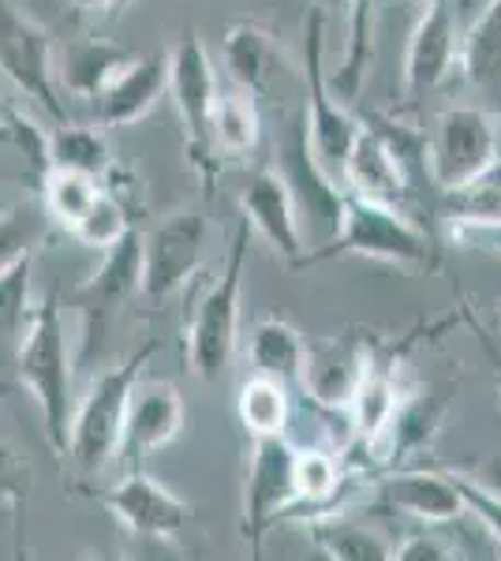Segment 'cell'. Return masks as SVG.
Wrapping results in <instances>:
<instances>
[{"label": "cell", "instance_id": "cell-1", "mask_svg": "<svg viewBox=\"0 0 501 561\" xmlns=\"http://www.w3.org/2000/svg\"><path fill=\"white\" fill-rule=\"evenodd\" d=\"M15 370L20 382L31 389L45 420V438L53 454L68 457V427H71V352L68 333H64L60 296H42L38 307H31L20 348H15Z\"/></svg>", "mask_w": 501, "mask_h": 561}, {"label": "cell", "instance_id": "cell-2", "mask_svg": "<svg viewBox=\"0 0 501 561\" xmlns=\"http://www.w3.org/2000/svg\"><path fill=\"white\" fill-rule=\"evenodd\" d=\"M158 352V337L143 341L124 364L109 367L105 375H98L90 382L87 397L79 401V409L71 412V427H68V457L79 465L83 476H98L109 460L121 449V431H124V415L127 401H132V389L139 386L143 370Z\"/></svg>", "mask_w": 501, "mask_h": 561}, {"label": "cell", "instance_id": "cell-3", "mask_svg": "<svg viewBox=\"0 0 501 561\" xmlns=\"http://www.w3.org/2000/svg\"><path fill=\"white\" fill-rule=\"evenodd\" d=\"M243 270H248V221H240L236 237L229 243L221 274L209 280L203 300L195 304L187 322V364L203 382L225 375L232 352L236 333H240V288Z\"/></svg>", "mask_w": 501, "mask_h": 561}, {"label": "cell", "instance_id": "cell-4", "mask_svg": "<svg viewBox=\"0 0 501 561\" xmlns=\"http://www.w3.org/2000/svg\"><path fill=\"white\" fill-rule=\"evenodd\" d=\"M277 173L288 184V195L296 203L299 232L304 243L326 251L333 248L337 232H341V214H344V192L337 187V176L322 169V161L315 158L311 139H307V121L304 108L285 124L277 139Z\"/></svg>", "mask_w": 501, "mask_h": 561}, {"label": "cell", "instance_id": "cell-5", "mask_svg": "<svg viewBox=\"0 0 501 561\" xmlns=\"http://www.w3.org/2000/svg\"><path fill=\"white\" fill-rule=\"evenodd\" d=\"M169 94L187 131V158L198 169L203 184L209 187L217 176V150H214V105H217V71L209 60L203 38L195 31L180 34L169 49Z\"/></svg>", "mask_w": 501, "mask_h": 561}, {"label": "cell", "instance_id": "cell-6", "mask_svg": "<svg viewBox=\"0 0 501 561\" xmlns=\"http://www.w3.org/2000/svg\"><path fill=\"white\" fill-rule=\"evenodd\" d=\"M333 248L344 251V255L397 262V266L415 270H426L434 262V243L415 221H408L397 206L352 192H344L341 232H337Z\"/></svg>", "mask_w": 501, "mask_h": 561}, {"label": "cell", "instance_id": "cell-7", "mask_svg": "<svg viewBox=\"0 0 501 561\" xmlns=\"http://www.w3.org/2000/svg\"><path fill=\"white\" fill-rule=\"evenodd\" d=\"M326 76H330V68H326V8H315L304 26V83H307L304 121H307V139H311L315 158L322 161V169L330 176H341V165L349 158V147L355 131H360V124L333 98Z\"/></svg>", "mask_w": 501, "mask_h": 561}, {"label": "cell", "instance_id": "cell-8", "mask_svg": "<svg viewBox=\"0 0 501 561\" xmlns=\"http://www.w3.org/2000/svg\"><path fill=\"white\" fill-rule=\"evenodd\" d=\"M0 71L4 79L31 98L53 124L68 121V105L53 76V42L49 31L26 20L12 0H0Z\"/></svg>", "mask_w": 501, "mask_h": 561}, {"label": "cell", "instance_id": "cell-9", "mask_svg": "<svg viewBox=\"0 0 501 561\" xmlns=\"http://www.w3.org/2000/svg\"><path fill=\"white\" fill-rule=\"evenodd\" d=\"M296 505V446L288 434L251 438V465L243 479V539L251 558L262 554V539L273 520Z\"/></svg>", "mask_w": 501, "mask_h": 561}, {"label": "cell", "instance_id": "cell-10", "mask_svg": "<svg viewBox=\"0 0 501 561\" xmlns=\"http://www.w3.org/2000/svg\"><path fill=\"white\" fill-rule=\"evenodd\" d=\"M209 225L203 214L177 210L161 217L153 229L143 232V288L150 304L169 300L172 293L198 274V262L206 251Z\"/></svg>", "mask_w": 501, "mask_h": 561}, {"label": "cell", "instance_id": "cell-11", "mask_svg": "<svg viewBox=\"0 0 501 561\" xmlns=\"http://www.w3.org/2000/svg\"><path fill=\"white\" fill-rule=\"evenodd\" d=\"M498 158V128L494 116L479 105H453L434 121V135L426 142V165L431 180L449 192L487 169Z\"/></svg>", "mask_w": 501, "mask_h": 561}, {"label": "cell", "instance_id": "cell-12", "mask_svg": "<svg viewBox=\"0 0 501 561\" xmlns=\"http://www.w3.org/2000/svg\"><path fill=\"white\" fill-rule=\"evenodd\" d=\"M116 517L121 528H127L139 539H180L191 524V505L177 497L166 483L150 479L143 468H132L124 479H116L109 491L94 494Z\"/></svg>", "mask_w": 501, "mask_h": 561}, {"label": "cell", "instance_id": "cell-13", "mask_svg": "<svg viewBox=\"0 0 501 561\" xmlns=\"http://www.w3.org/2000/svg\"><path fill=\"white\" fill-rule=\"evenodd\" d=\"M143 288V229L132 225L113 248L102 251V266L76 288V304L87 319V341L102 337L109 314Z\"/></svg>", "mask_w": 501, "mask_h": 561}, {"label": "cell", "instance_id": "cell-14", "mask_svg": "<svg viewBox=\"0 0 501 561\" xmlns=\"http://www.w3.org/2000/svg\"><path fill=\"white\" fill-rule=\"evenodd\" d=\"M460 53V23L453 12V0H431L423 4L412 38L405 53V94L419 102L431 90H439L449 71L457 68Z\"/></svg>", "mask_w": 501, "mask_h": 561}, {"label": "cell", "instance_id": "cell-15", "mask_svg": "<svg viewBox=\"0 0 501 561\" xmlns=\"http://www.w3.org/2000/svg\"><path fill=\"white\" fill-rule=\"evenodd\" d=\"M243 221L273 248V255L299 266L304 262V232H299L296 203L277 169H254L240 192Z\"/></svg>", "mask_w": 501, "mask_h": 561}, {"label": "cell", "instance_id": "cell-16", "mask_svg": "<svg viewBox=\"0 0 501 561\" xmlns=\"http://www.w3.org/2000/svg\"><path fill=\"white\" fill-rule=\"evenodd\" d=\"M184 420H187V412H184V401H180L177 386H169V382L135 386L132 401H127L121 449H116V454H124V460H132V465L139 468L153 449H166L169 442L180 438Z\"/></svg>", "mask_w": 501, "mask_h": 561}, {"label": "cell", "instance_id": "cell-17", "mask_svg": "<svg viewBox=\"0 0 501 561\" xmlns=\"http://www.w3.org/2000/svg\"><path fill=\"white\" fill-rule=\"evenodd\" d=\"M367 359H371L367 345L355 337L307 341L304 370H299V389H304L307 401H315V404H326V409H349Z\"/></svg>", "mask_w": 501, "mask_h": 561}, {"label": "cell", "instance_id": "cell-18", "mask_svg": "<svg viewBox=\"0 0 501 561\" xmlns=\"http://www.w3.org/2000/svg\"><path fill=\"white\" fill-rule=\"evenodd\" d=\"M169 94V49L135 57L121 76L94 98V124L102 128H127L139 124L153 105Z\"/></svg>", "mask_w": 501, "mask_h": 561}, {"label": "cell", "instance_id": "cell-19", "mask_svg": "<svg viewBox=\"0 0 501 561\" xmlns=\"http://www.w3.org/2000/svg\"><path fill=\"white\" fill-rule=\"evenodd\" d=\"M382 497L397 513L426 524V528H442V524L464 517V497L457 483L439 468H394L382 479Z\"/></svg>", "mask_w": 501, "mask_h": 561}, {"label": "cell", "instance_id": "cell-20", "mask_svg": "<svg viewBox=\"0 0 501 561\" xmlns=\"http://www.w3.org/2000/svg\"><path fill=\"white\" fill-rule=\"evenodd\" d=\"M135 53L105 38H79L53 60V76L64 98H79V102H94L102 90L113 83L121 71L132 65Z\"/></svg>", "mask_w": 501, "mask_h": 561}, {"label": "cell", "instance_id": "cell-21", "mask_svg": "<svg viewBox=\"0 0 501 561\" xmlns=\"http://www.w3.org/2000/svg\"><path fill=\"white\" fill-rule=\"evenodd\" d=\"M341 180L349 184L352 195H363V198H375V203H400L405 195H412L408 187L405 173L394 161V153L386 150V142L378 139V131L371 124H363L355 131L352 147H349V158L341 165Z\"/></svg>", "mask_w": 501, "mask_h": 561}, {"label": "cell", "instance_id": "cell-22", "mask_svg": "<svg viewBox=\"0 0 501 561\" xmlns=\"http://www.w3.org/2000/svg\"><path fill=\"white\" fill-rule=\"evenodd\" d=\"M445 420V397L434 389H415V393H400L397 409L389 415L386 431L375 442V449L386 460H405L415 457L423 449H431V442L439 438V427Z\"/></svg>", "mask_w": 501, "mask_h": 561}, {"label": "cell", "instance_id": "cell-23", "mask_svg": "<svg viewBox=\"0 0 501 561\" xmlns=\"http://www.w3.org/2000/svg\"><path fill=\"white\" fill-rule=\"evenodd\" d=\"M457 68L479 98L501 108V0H487L476 23L460 34Z\"/></svg>", "mask_w": 501, "mask_h": 561}, {"label": "cell", "instance_id": "cell-24", "mask_svg": "<svg viewBox=\"0 0 501 561\" xmlns=\"http://www.w3.org/2000/svg\"><path fill=\"white\" fill-rule=\"evenodd\" d=\"M221 60L236 79V87L248 94H266L273 76L281 71V53L273 34L259 23H232L221 38Z\"/></svg>", "mask_w": 501, "mask_h": 561}, {"label": "cell", "instance_id": "cell-25", "mask_svg": "<svg viewBox=\"0 0 501 561\" xmlns=\"http://www.w3.org/2000/svg\"><path fill=\"white\" fill-rule=\"evenodd\" d=\"M397 397H400V389L394 382V370L386 364H378V359H367V367H363V375H360V386H355V393L349 401L352 434L360 446L375 449V442L382 438L389 415L397 409Z\"/></svg>", "mask_w": 501, "mask_h": 561}, {"label": "cell", "instance_id": "cell-26", "mask_svg": "<svg viewBox=\"0 0 501 561\" xmlns=\"http://www.w3.org/2000/svg\"><path fill=\"white\" fill-rule=\"evenodd\" d=\"M304 333L285 319H262L248 337V359L259 375L281 378L285 386H299V370H304Z\"/></svg>", "mask_w": 501, "mask_h": 561}, {"label": "cell", "instance_id": "cell-27", "mask_svg": "<svg viewBox=\"0 0 501 561\" xmlns=\"http://www.w3.org/2000/svg\"><path fill=\"white\" fill-rule=\"evenodd\" d=\"M344 12H349V49H344L341 68L330 71V90L337 102H355L367 79L371 57H375V0H344Z\"/></svg>", "mask_w": 501, "mask_h": 561}, {"label": "cell", "instance_id": "cell-28", "mask_svg": "<svg viewBox=\"0 0 501 561\" xmlns=\"http://www.w3.org/2000/svg\"><path fill=\"white\" fill-rule=\"evenodd\" d=\"M262 139V116L248 90H221L214 105V150L217 158H248Z\"/></svg>", "mask_w": 501, "mask_h": 561}, {"label": "cell", "instance_id": "cell-29", "mask_svg": "<svg viewBox=\"0 0 501 561\" xmlns=\"http://www.w3.org/2000/svg\"><path fill=\"white\" fill-rule=\"evenodd\" d=\"M113 161L109 139L102 124H79V121H57L49 131V169H71V173L102 176Z\"/></svg>", "mask_w": 501, "mask_h": 561}, {"label": "cell", "instance_id": "cell-30", "mask_svg": "<svg viewBox=\"0 0 501 561\" xmlns=\"http://www.w3.org/2000/svg\"><path fill=\"white\" fill-rule=\"evenodd\" d=\"M236 412H240V423L248 427L251 438H262V434H288V423H293V397H288V386L281 378L270 375H254L240 386V397H236Z\"/></svg>", "mask_w": 501, "mask_h": 561}, {"label": "cell", "instance_id": "cell-31", "mask_svg": "<svg viewBox=\"0 0 501 561\" xmlns=\"http://www.w3.org/2000/svg\"><path fill=\"white\" fill-rule=\"evenodd\" d=\"M307 536L326 558L333 561H389L394 550L389 542L371 531L367 524H355V520H344L337 513H322L307 524Z\"/></svg>", "mask_w": 501, "mask_h": 561}, {"label": "cell", "instance_id": "cell-32", "mask_svg": "<svg viewBox=\"0 0 501 561\" xmlns=\"http://www.w3.org/2000/svg\"><path fill=\"white\" fill-rule=\"evenodd\" d=\"M53 232V217L45 214L42 198H23L0 214V274L20 259H34Z\"/></svg>", "mask_w": 501, "mask_h": 561}, {"label": "cell", "instance_id": "cell-33", "mask_svg": "<svg viewBox=\"0 0 501 561\" xmlns=\"http://www.w3.org/2000/svg\"><path fill=\"white\" fill-rule=\"evenodd\" d=\"M445 210L457 225H494L501 221V158L445 192Z\"/></svg>", "mask_w": 501, "mask_h": 561}, {"label": "cell", "instance_id": "cell-34", "mask_svg": "<svg viewBox=\"0 0 501 561\" xmlns=\"http://www.w3.org/2000/svg\"><path fill=\"white\" fill-rule=\"evenodd\" d=\"M102 192V180L87 173H71V169H49L38 187L45 214L53 217V225L71 232V225L87 214V206L94 203Z\"/></svg>", "mask_w": 501, "mask_h": 561}, {"label": "cell", "instance_id": "cell-35", "mask_svg": "<svg viewBox=\"0 0 501 561\" xmlns=\"http://www.w3.org/2000/svg\"><path fill=\"white\" fill-rule=\"evenodd\" d=\"M132 217H127V210L121 203H116L113 195L105 192H98L94 203L87 206V214L79 217L76 225H71V237H76L83 248H94V251H105V248H113L116 240L124 237L127 229H132Z\"/></svg>", "mask_w": 501, "mask_h": 561}, {"label": "cell", "instance_id": "cell-36", "mask_svg": "<svg viewBox=\"0 0 501 561\" xmlns=\"http://www.w3.org/2000/svg\"><path fill=\"white\" fill-rule=\"evenodd\" d=\"M337 454L322 446L296 449V502L318 505L330 502L341 486V468H337Z\"/></svg>", "mask_w": 501, "mask_h": 561}, {"label": "cell", "instance_id": "cell-37", "mask_svg": "<svg viewBox=\"0 0 501 561\" xmlns=\"http://www.w3.org/2000/svg\"><path fill=\"white\" fill-rule=\"evenodd\" d=\"M31 277L34 259H20L0 274V337H15L31 314Z\"/></svg>", "mask_w": 501, "mask_h": 561}, {"label": "cell", "instance_id": "cell-38", "mask_svg": "<svg viewBox=\"0 0 501 561\" xmlns=\"http://www.w3.org/2000/svg\"><path fill=\"white\" fill-rule=\"evenodd\" d=\"M31 494V465L8 438H0V517H20Z\"/></svg>", "mask_w": 501, "mask_h": 561}, {"label": "cell", "instance_id": "cell-39", "mask_svg": "<svg viewBox=\"0 0 501 561\" xmlns=\"http://www.w3.org/2000/svg\"><path fill=\"white\" fill-rule=\"evenodd\" d=\"M449 476H453V483H457V491L464 497V513H468L471 520H479L482 528L490 531V539L501 547V497L482 491L476 479H468L460 468H449Z\"/></svg>", "mask_w": 501, "mask_h": 561}, {"label": "cell", "instance_id": "cell-40", "mask_svg": "<svg viewBox=\"0 0 501 561\" xmlns=\"http://www.w3.org/2000/svg\"><path fill=\"white\" fill-rule=\"evenodd\" d=\"M397 561H453L460 558V550L449 547V539H442L439 531H412L408 539H400L394 547Z\"/></svg>", "mask_w": 501, "mask_h": 561}, {"label": "cell", "instance_id": "cell-41", "mask_svg": "<svg viewBox=\"0 0 501 561\" xmlns=\"http://www.w3.org/2000/svg\"><path fill=\"white\" fill-rule=\"evenodd\" d=\"M460 472L468 476V479H476L482 491H490V494L501 497V454L479 460V465H471V468H460Z\"/></svg>", "mask_w": 501, "mask_h": 561}, {"label": "cell", "instance_id": "cell-42", "mask_svg": "<svg viewBox=\"0 0 501 561\" xmlns=\"http://www.w3.org/2000/svg\"><path fill=\"white\" fill-rule=\"evenodd\" d=\"M457 237L471 240V243H482V248H490L501 255V221H494V225H457Z\"/></svg>", "mask_w": 501, "mask_h": 561}, {"label": "cell", "instance_id": "cell-43", "mask_svg": "<svg viewBox=\"0 0 501 561\" xmlns=\"http://www.w3.org/2000/svg\"><path fill=\"white\" fill-rule=\"evenodd\" d=\"M71 4H76L87 20H113V15H121L132 0H71Z\"/></svg>", "mask_w": 501, "mask_h": 561}, {"label": "cell", "instance_id": "cell-44", "mask_svg": "<svg viewBox=\"0 0 501 561\" xmlns=\"http://www.w3.org/2000/svg\"><path fill=\"white\" fill-rule=\"evenodd\" d=\"M12 108L15 105H8L4 98H0V135H4V128H8V116H12Z\"/></svg>", "mask_w": 501, "mask_h": 561}, {"label": "cell", "instance_id": "cell-45", "mask_svg": "<svg viewBox=\"0 0 501 561\" xmlns=\"http://www.w3.org/2000/svg\"><path fill=\"white\" fill-rule=\"evenodd\" d=\"M12 393H15V386H12V382H4V378H0V404H4Z\"/></svg>", "mask_w": 501, "mask_h": 561}, {"label": "cell", "instance_id": "cell-46", "mask_svg": "<svg viewBox=\"0 0 501 561\" xmlns=\"http://www.w3.org/2000/svg\"><path fill=\"white\" fill-rule=\"evenodd\" d=\"M337 4H344V0H318V8H337Z\"/></svg>", "mask_w": 501, "mask_h": 561}, {"label": "cell", "instance_id": "cell-47", "mask_svg": "<svg viewBox=\"0 0 501 561\" xmlns=\"http://www.w3.org/2000/svg\"><path fill=\"white\" fill-rule=\"evenodd\" d=\"M498 393H501V367H498Z\"/></svg>", "mask_w": 501, "mask_h": 561}, {"label": "cell", "instance_id": "cell-48", "mask_svg": "<svg viewBox=\"0 0 501 561\" xmlns=\"http://www.w3.org/2000/svg\"><path fill=\"white\" fill-rule=\"evenodd\" d=\"M415 4H431V0H415Z\"/></svg>", "mask_w": 501, "mask_h": 561}]
</instances>
